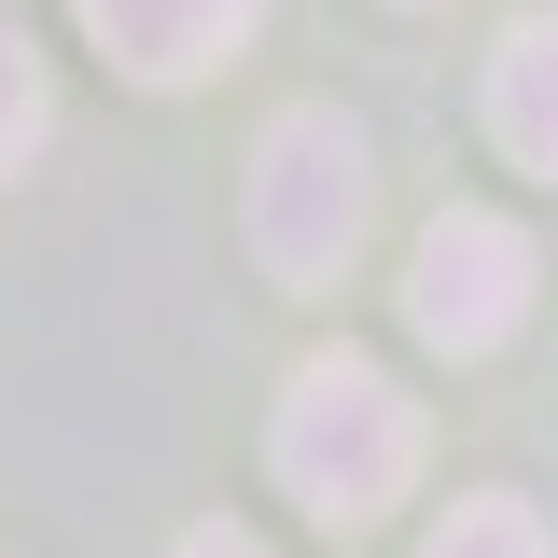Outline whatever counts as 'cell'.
Returning <instances> with one entry per match:
<instances>
[{
	"label": "cell",
	"mask_w": 558,
	"mask_h": 558,
	"mask_svg": "<svg viewBox=\"0 0 558 558\" xmlns=\"http://www.w3.org/2000/svg\"><path fill=\"white\" fill-rule=\"evenodd\" d=\"M266 461H279V488H293L322 531H377V517L418 488V405L363 363V349H322V363L279 391Z\"/></svg>",
	"instance_id": "1"
},
{
	"label": "cell",
	"mask_w": 558,
	"mask_h": 558,
	"mask_svg": "<svg viewBox=\"0 0 558 558\" xmlns=\"http://www.w3.org/2000/svg\"><path fill=\"white\" fill-rule=\"evenodd\" d=\"M363 223H377V154H363V126L322 112V98H293L252 140V252H266V279L279 293H322L363 252Z\"/></svg>",
	"instance_id": "2"
},
{
	"label": "cell",
	"mask_w": 558,
	"mask_h": 558,
	"mask_svg": "<svg viewBox=\"0 0 558 558\" xmlns=\"http://www.w3.org/2000/svg\"><path fill=\"white\" fill-rule=\"evenodd\" d=\"M405 322H418V349L488 363V349L531 322V238L502 209H433L418 252H405Z\"/></svg>",
	"instance_id": "3"
},
{
	"label": "cell",
	"mask_w": 558,
	"mask_h": 558,
	"mask_svg": "<svg viewBox=\"0 0 558 558\" xmlns=\"http://www.w3.org/2000/svg\"><path fill=\"white\" fill-rule=\"evenodd\" d=\"M70 14L98 28L112 70H140V84H196V70H223L238 43H252L266 0H70Z\"/></svg>",
	"instance_id": "4"
},
{
	"label": "cell",
	"mask_w": 558,
	"mask_h": 558,
	"mask_svg": "<svg viewBox=\"0 0 558 558\" xmlns=\"http://www.w3.org/2000/svg\"><path fill=\"white\" fill-rule=\"evenodd\" d=\"M488 140L558 182V14H517L502 28V57H488Z\"/></svg>",
	"instance_id": "5"
},
{
	"label": "cell",
	"mask_w": 558,
	"mask_h": 558,
	"mask_svg": "<svg viewBox=\"0 0 558 558\" xmlns=\"http://www.w3.org/2000/svg\"><path fill=\"white\" fill-rule=\"evenodd\" d=\"M418 558H558V531L517 502V488H475V502H447V531H433Z\"/></svg>",
	"instance_id": "6"
},
{
	"label": "cell",
	"mask_w": 558,
	"mask_h": 558,
	"mask_svg": "<svg viewBox=\"0 0 558 558\" xmlns=\"http://www.w3.org/2000/svg\"><path fill=\"white\" fill-rule=\"evenodd\" d=\"M43 126H57V84H43V57H28V43L0 28V182H14V168L43 154Z\"/></svg>",
	"instance_id": "7"
},
{
	"label": "cell",
	"mask_w": 558,
	"mask_h": 558,
	"mask_svg": "<svg viewBox=\"0 0 558 558\" xmlns=\"http://www.w3.org/2000/svg\"><path fill=\"white\" fill-rule=\"evenodd\" d=\"M168 558H266V545H252V531H182Z\"/></svg>",
	"instance_id": "8"
}]
</instances>
